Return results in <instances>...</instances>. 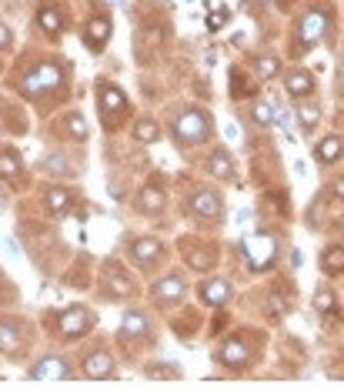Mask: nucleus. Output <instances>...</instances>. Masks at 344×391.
I'll return each instance as SVG.
<instances>
[{
	"instance_id": "obj_1",
	"label": "nucleus",
	"mask_w": 344,
	"mask_h": 391,
	"mask_svg": "<svg viewBox=\"0 0 344 391\" xmlns=\"http://www.w3.org/2000/svg\"><path fill=\"white\" fill-rule=\"evenodd\" d=\"M171 134H174L181 144L208 141V137H211V118L200 108H184L178 118H174V124H171Z\"/></svg>"
},
{
	"instance_id": "obj_2",
	"label": "nucleus",
	"mask_w": 344,
	"mask_h": 391,
	"mask_svg": "<svg viewBox=\"0 0 344 391\" xmlns=\"http://www.w3.org/2000/svg\"><path fill=\"white\" fill-rule=\"evenodd\" d=\"M64 84V71L54 64V61H44L41 67H33L31 74L21 80V90L27 98H41V94H50Z\"/></svg>"
},
{
	"instance_id": "obj_3",
	"label": "nucleus",
	"mask_w": 344,
	"mask_h": 391,
	"mask_svg": "<svg viewBox=\"0 0 344 391\" xmlns=\"http://www.w3.org/2000/svg\"><path fill=\"white\" fill-rule=\"evenodd\" d=\"M274 254H278V244H274L271 234H254V238L244 241V258L251 271H267Z\"/></svg>"
},
{
	"instance_id": "obj_4",
	"label": "nucleus",
	"mask_w": 344,
	"mask_h": 391,
	"mask_svg": "<svg viewBox=\"0 0 344 391\" xmlns=\"http://www.w3.org/2000/svg\"><path fill=\"white\" fill-rule=\"evenodd\" d=\"M328 27H331V14L324 11V7H311L298 24V41L304 43V47H314V43L328 33Z\"/></svg>"
},
{
	"instance_id": "obj_5",
	"label": "nucleus",
	"mask_w": 344,
	"mask_h": 391,
	"mask_svg": "<svg viewBox=\"0 0 344 391\" xmlns=\"http://www.w3.org/2000/svg\"><path fill=\"white\" fill-rule=\"evenodd\" d=\"M90 328H94V315H90L87 308H67L64 315H60V335L67 338V341H74V338L87 335Z\"/></svg>"
},
{
	"instance_id": "obj_6",
	"label": "nucleus",
	"mask_w": 344,
	"mask_h": 391,
	"mask_svg": "<svg viewBox=\"0 0 344 391\" xmlns=\"http://www.w3.org/2000/svg\"><path fill=\"white\" fill-rule=\"evenodd\" d=\"M31 378L33 381H64V378H70V368H67V361L60 355H44L37 365H31Z\"/></svg>"
},
{
	"instance_id": "obj_7",
	"label": "nucleus",
	"mask_w": 344,
	"mask_h": 391,
	"mask_svg": "<svg viewBox=\"0 0 344 391\" xmlns=\"http://www.w3.org/2000/svg\"><path fill=\"white\" fill-rule=\"evenodd\" d=\"M190 214L194 217H221V197H217V191H211V187H198L194 194H190L188 201Z\"/></svg>"
},
{
	"instance_id": "obj_8",
	"label": "nucleus",
	"mask_w": 344,
	"mask_h": 391,
	"mask_svg": "<svg viewBox=\"0 0 344 391\" xmlns=\"http://www.w3.org/2000/svg\"><path fill=\"white\" fill-rule=\"evenodd\" d=\"M131 254H134V264L147 271V268H154L157 261L164 258V244H161L157 238H137L131 244Z\"/></svg>"
},
{
	"instance_id": "obj_9",
	"label": "nucleus",
	"mask_w": 344,
	"mask_h": 391,
	"mask_svg": "<svg viewBox=\"0 0 344 391\" xmlns=\"http://www.w3.org/2000/svg\"><path fill=\"white\" fill-rule=\"evenodd\" d=\"M104 291L111 294V298H131L134 284H131V278L124 274V268H117V264H107V268H104Z\"/></svg>"
},
{
	"instance_id": "obj_10",
	"label": "nucleus",
	"mask_w": 344,
	"mask_h": 391,
	"mask_svg": "<svg viewBox=\"0 0 344 391\" xmlns=\"http://www.w3.org/2000/svg\"><path fill=\"white\" fill-rule=\"evenodd\" d=\"M198 294H200V301L204 304H211V308H224V304L231 301V284L227 281H221V278H211V281H204L198 288Z\"/></svg>"
},
{
	"instance_id": "obj_11",
	"label": "nucleus",
	"mask_w": 344,
	"mask_h": 391,
	"mask_svg": "<svg viewBox=\"0 0 344 391\" xmlns=\"http://www.w3.org/2000/svg\"><path fill=\"white\" fill-rule=\"evenodd\" d=\"M97 94H100V110L111 118V114H121L127 108V98H124L121 87H114L111 80H100L97 84Z\"/></svg>"
},
{
	"instance_id": "obj_12",
	"label": "nucleus",
	"mask_w": 344,
	"mask_h": 391,
	"mask_svg": "<svg viewBox=\"0 0 344 391\" xmlns=\"http://www.w3.org/2000/svg\"><path fill=\"white\" fill-rule=\"evenodd\" d=\"M84 375L87 378H111L114 375V358L107 355V351H94V355H87L84 358Z\"/></svg>"
},
{
	"instance_id": "obj_13",
	"label": "nucleus",
	"mask_w": 344,
	"mask_h": 391,
	"mask_svg": "<svg viewBox=\"0 0 344 391\" xmlns=\"http://www.w3.org/2000/svg\"><path fill=\"white\" fill-rule=\"evenodd\" d=\"M161 304H171V301H181L184 298V278H178V274H167L164 281L154 284V291H151Z\"/></svg>"
},
{
	"instance_id": "obj_14",
	"label": "nucleus",
	"mask_w": 344,
	"mask_h": 391,
	"mask_svg": "<svg viewBox=\"0 0 344 391\" xmlns=\"http://www.w3.org/2000/svg\"><path fill=\"white\" fill-rule=\"evenodd\" d=\"M217 358H221L227 368H241V365H247V345L241 338H231V341H224L221 345Z\"/></svg>"
},
{
	"instance_id": "obj_15",
	"label": "nucleus",
	"mask_w": 344,
	"mask_h": 391,
	"mask_svg": "<svg viewBox=\"0 0 344 391\" xmlns=\"http://www.w3.org/2000/svg\"><path fill=\"white\" fill-rule=\"evenodd\" d=\"M147 331H151L147 315H141V311H124V318H121V335L124 338H147Z\"/></svg>"
},
{
	"instance_id": "obj_16",
	"label": "nucleus",
	"mask_w": 344,
	"mask_h": 391,
	"mask_svg": "<svg viewBox=\"0 0 344 391\" xmlns=\"http://www.w3.org/2000/svg\"><path fill=\"white\" fill-rule=\"evenodd\" d=\"M284 87H288L291 98H308L314 90V77L308 74V71H291V74L284 77Z\"/></svg>"
},
{
	"instance_id": "obj_17",
	"label": "nucleus",
	"mask_w": 344,
	"mask_h": 391,
	"mask_svg": "<svg viewBox=\"0 0 344 391\" xmlns=\"http://www.w3.org/2000/svg\"><path fill=\"white\" fill-rule=\"evenodd\" d=\"M0 351L11 355V358L21 351V328L14 321H0Z\"/></svg>"
},
{
	"instance_id": "obj_18",
	"label": "nucleus",
	"mask_w": 344,
	"mask_h": 391,
	"mask_svg": "<svg viewBox=\"0 0 344 391\" xmlns=\"http://www.w3.org/2000/svg\"><path fill=\"white\" fill-rule=\"evenodd\" d=\"M107 37H111V21H107V17H94V21L87 24V47L100 51V47L107 43Z\"/></svg>"
},
{
	"instance_id": "obj_19",
	"label": "nucleus",
	"mask_w": 344,
	"mask_h": 391,
	"mask_svg": "<svg viewBox=\"0 0 344 391\" xmlns=\"http://www.w3.org/2000/svg\"><path fill=\"white\" fill-rule=\"evenodd\" d=\"M164 204H167V197H164V191H161V187H144V191L137 194V207H141V211H151V214H157V211H164Z\"/></svg>"
},
{
	"instance_id": "obj_20",
	"label": "nucleus",
	"mask_w": 344,
	"mask_h": 391,
	"mask_svg": "<svg viewBox=\"0 0 344 391\" xmlns=\"http://www.w3.org/2000/svg\"><path fill=\"white\" fill-rule=\"evenodd\" d=\"M184 258H188L190 268H198V271H208L214 264V248H190V241H184Z\"/></svg>"
},
{
	"instance_id": "obj_21",
	"label": "nucleus",
	"mask_w": 344,
	"mask_h": 391,
	"mask_svg": "<svg viewBox=\"0 0 344 391\" xmlns=\"http://www.w3.org/2000/svg\"><path fill=\"white\" fill-rule=\"evenodd\" d=\"M47 207H50L54 217H67V211H70V191L67 187H50L47 191Z\"/></svg>"
},
{
	"instance_id": "obj_22",
	"label": "nucleus",
	"mask_w": 344,
	"mask_h": 391,
	"mask_svg": "<svg viewBox=\"0 0 344 391\" xmlns=\"http://www.w3.org/2000/svg\"><path fill=\"white\" fill-rule=\"evenodd\" d=\"M211 174L221 177V181L234 174V161H231V154H227V147H217V151L211 154Z\"/></svg>"
},
{
	"instance_id": "obj_23",
	"label": "nucleus",
	"mask_w": 344,
	"mask_h": 391,
	"mask_svg": "<svg viewBox=\"0 0 344 391\" xmlns=\"http://www.w3.org/2000/svg\"><path fill=\"white\" fill-rule=\"evenodd\" d=\"M341 154H344V144H341V137H334V134L318 144V161H324V164H334Z\"/></svg>"
},
{
	"instance_id": "obj_24",
	"label": "nucleus",
	"mask_w": 344,
	"mask_h": 391,
	"mask_svg": "<svg viewBox=\"0 0 344 391\" xmlns=\"http://www.w3.org/2000/svg\"><path fill=\"white\" fill-rule=\"evenodd\" d=\"M0 177L4 181L21 177V154L17 151H0Z\"/></svg>"
},
{
	"instance_id": "obj_25",
	"label": "nucleus",
	"mask_w": 344,
	"mask_h": 391,
	"mask_svg": "<svg viewBox=\"0 0 344 391\" xmlns=\"http://www.w3.org/2000/svg\"><path fill=\"white\" fill-rule=\"evenodd\" d=\"M321 271L324 274H344V248H328L321 254Z\"/></svg>"
},
{
	"instance_id": "obj_26",
	"label": "nucleus",
	"mask_w": 344,
	"mask_h": 391,
	"mask_svg": "<svg viewBox=\"0 0 344 391\" xmlns=\"http://www.w3.org/2000/svg\"><path fill=\"white\" fill-rule=\"evenodd\" d=\"M64 127H67V134H70L74 141H87V120H84L80 110H70V114H67Z\"/></svg>"
},
{
	"instance_id": "obj_27",
	"label": "nucleus",
	"mask_w": 344,
	"mask_h": 391,
	"mask_svg": "<svg viewBox=\"0 0 344 391\" xmlns=\"http://www.w3.org/2000/svg\"><path fill=\"white\" fill-rule=\"evenodd\" d=\"M318 120H321V108H318V104H301L298 108V124L304 130H314Z\"/></svg>"
},
{
	"instance_id": "obj_28",
	"label": "nucleus",
	"mask_w": 344,
	"mask_h": 391,
	"mask_svg": "<svg viewBox=\"0 0 344 391\" xmlns=\"http://www.w3.org/2000/svg\"><path fill=\"white\" fill-rule=\"evenodd\" d=\"M134 137L141 144H151L161 137V127H157L154 120H137V124H134Z\"/></svg>"
},
{
	"instance_id": "obj_29",
	"label": "nucleus",
	"mask_w": 344,
	"mask_h": 391,
	"mask_svg": "<svg viewBox=\"0 0 344 391\" xmlns=\"http://www.w3.org/2000/svg\"><path fill=\"white\" fill-rule=\"evenodd\" d=\"M37 24H41L47 33H57L60 31V14H57L54 7H41V11H37Z\"/></svg>"
},
{
	"instance_id": "obj_30",
	"label": "nucleus",
	"mask_w": 344,
	"mask_h": 391,
	"mask_svg": "<svg viewBox=\"0 0 344 391\" xmlns=\"http://www.w3.org/2000/svg\"><path fill=\"white\" fill-rule=\"evenodd\" d=\"M278 71H281V61L274 54H261V57H257V74L264 77V80H267V77H274Z\"/></svg>"
},
{
	"instance_id": "obj_31",
	"label": "nucleus",
	"mask_w": 344,
	"mask_h": 391,
	"mask_svg": "<svg viewBox=\"0 0 344 391\" xmlns=\"http://www.w3.org/2000/svg\"><path fill=\"white\" fill-rule=\"evenodd\" d=\"M314 308L324 311V315H331V311H338V301H334V294L328 291V288H318V294H314Z\"/></svg>"
},
{
	"instance_id": "obj_32",
	"label": "nucleus",
	"mask_w": 344,
	"mask_h": 391,
	"mask_svg": "<svg viewBox=\"0 0 344 391\" xmlns=\"http://www.w3.org/2000/svg\"><path fill=\"white\" fill-rule=\"evenodd\" d=\"M147 378H181L178 365H147Z\"/></svg>"
},
{
	"instance_id": "obj_33",
	"label": "nucleus",
	"mask_w": 344,
	"mask_h": 391,
	"mask_svg": "<svg viewBox=\"0 0 344 391\" xmlns=\"http://www.w3.org/2000/svg\"><path fill=\"white\" fill-rule=\"evenodd\" d=\"M254 120L261 124V127L274 124V104H267V100H257V104H254Z\"/></svg>"
},
{
	"instance_id": "obj_34",
	"label": "nucleus",
	"mask_w": 344,
	"mask_h": 391,
	"mask_svg": "<svg viewBox=\"0 0 344 391\" xmlns=\"http://www.w3.org/2000/svg\"><path fill=\"white\" fill-rule=\"evenodd\" d=\"M44 171H47V174H67L70 167H67V157H64V154H47V157H44Z\"/></svg>"
},
{
	"instance_id": "obj_35",
	"label": "nucleus",
	"mask_w": 344,
	"mask_h": 391,
	"mask_svg": "<svg viewBox=\"0 0 344 391\" xmlns=\"http://www.w3.org/2000/svg\"><path fill=\"white\" fill-rule=\"evenodd\" d=\"M284 311H288V301L281 294H271L267 298V315H284Z\"/></svg>"
},
{
	"instance_id": "obj_36",
	"label": "nucleus",
	"mask_w": 344,
	"mask_h": 391,
	"mask_svg": "<svg viewBox=\"0 0 344 391\" xmlns=\"http://www.w3.org/2000/svg\"><path fill=\"white\" fill-rule=\"evenodd\" d=\"M14 43V33H11V27L7 24H0V51H7Z\"/></svg>"
},
{
	"instance_id": "obj_37",
	"label": "nucleus",
	"mask_w": 344,
	"mask_h": 391,
	"mask_svg": "<svg viewBox=\"0 0 344 391\" xmlns=\"http://www.w3.org/2000/svg\"><path fill=\"white\" fill-rule=\"evenodd\" d=\"M224 21H227V17H224V11H214L211 17H208V27H211V31H217Z\"/></svg>"
},
{
	"instance_id": "obj_38",
	"label": "nucleus",
	"mask_w": 344,
	"mask_h": 391,
	"mask_svg": "<svg viewBox=\"0 0 344 391\" xmlns=\"http://www.w3.org/2000/svg\"><path fill=\"white\" fill-rule=\"evenodd\" d=\"M321 214H324V204L318 201V204H314V211H311V228H318V224H321Z\"/></svg>"
},
{
	"instance_id": "obj_39",
	"label": "nucleus",
	"mask_w": 344,
	"mask_h": 391,
	"mask_svg": "<svg viewBox=\"0 0 344 391\" xmlns=\"http://www.w3.org/2000/svg\"><path fill=\"white\" fill-rule=\"evenodd\" d=\"M331 191L344 201V177H334V181H331Z\"/></svg>"
}]
</instances>
